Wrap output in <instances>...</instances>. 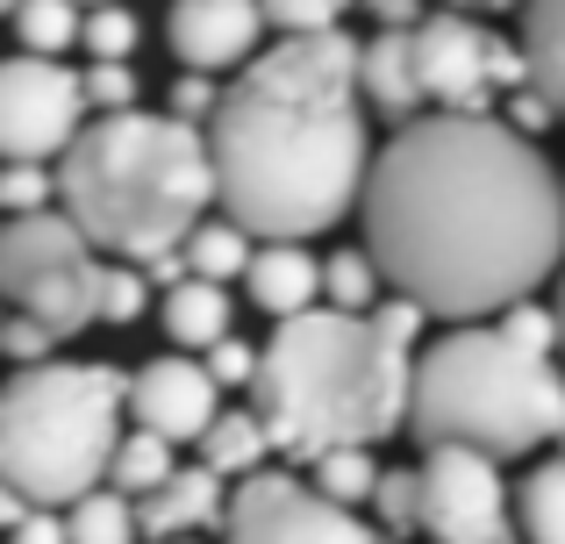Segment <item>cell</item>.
Wrapping results in <instances>:
<instances>
[{
    "label": "cell",
    "instance_id": "obj_31",
    "mask_svg": "<svg viewBox=\"0 0 565 544\" xmlns=\"http://www.w3.org/2000/svg\"><path fill=\"white\" fill-rule=\"evenodd\" d=\"M351 14V0H265V22L287 36H337V22Z\"/></svg>",
    "mask_w": 565,
    "mask_h": 544
},
{
    "label": "cell",
    "instance_id": "obj_26",
    "mask_svg": "<svg viewBox=\"0 0 565 544\" xmlns=\"http://www.w3.org/2000/svg\"><path fill=\"white\" fill-rule=\"evenodd\" d=\"M373 523L386 531V544L423 537V466H386V480L373 494Z\"/></svg>",
    "mask_w": 565,
    "mask_h": 544
},
{
    "label": "cell",
    "instance_id": "obj_33",
    "mask_svg": "<svg viewBox=\"0 0 565 544\" xmlns=\"http://www.w3.org/2000/svg\"><path fill=\"white\" fill-rule=\"evenodd\" d=\"M222 94H230V86H215V79H207V72H180V79H172V122H186V129H207V122H215V115H222Z\"/></svg>",
    "mask_w": 565,
    "mask_h": 544
},
{
    "label": "cell",
    "instance_id": "obj_27",
    "mask_svg": "<svg viewBox=\"0 0 565 544\" xmlns=\"http://www.w3.org/2000/svg\"><path fill=\"white\" fill-rule=\"evenodd\" d=\"M380 480H386V466H380L365 445H351V451H330V459L316 466V488L330 494V502H344V509L373 502V494H380Z\"/></svg>",
    "mask_w": 565,
    "mask_h": 544
},
{
    "label": "cell",
    "instance_id": "obj_16",
    "mask_svg": "<svg viewBox=\"0 0 565 544\" xmlns=\"http://www.w3.org/2000/svg\"><path fill=\"white\" fill-rule=\"evenodd\" d=\"M244 294L265 308L273 322H294V316H316L322 301V266L308 258V244H258L244 273Z\"/></svg>",
    "mask_w": 565,
    "mask_h": 544
},
{
    "label": "cell",
    "instance_id": "obj_28",
    "mask_svg": "<svg viewBox=\"0 0 565 544\" xmlns=\"http://www.w3.org/2000/svg\"><path fill=\"white\" fill-rule=\"evenodd\" d=\"M57 201H65V180H57L51 166H8L0 172V209H8V223H22V215H57Z\"/></svg>",
    "mask_w": 565,
    "mask_h": 544
},
{
    "label": "cell",
    "instance_id": "obj_1",
    "mask_svg": "<svg viewBox=\"0 0 565 544\" xmlns=\"http://www.w3.org/2000/svg\"><path fill=\"white\" fill-rule=\"evenodd\" d=\"M365 252L408 301L480 322L565 273V180L501 115H423L394 129L365 186Z\"/></svg>",
    "mask_w": 565,
    "mask_h": 544
},
{
    "label": "cell",
    "instance_id": "obj_7",
    "mask_svg": "<svg viewBox=\"0 0 565 544\" xmlns=\"http://www.w3.org/2000/svg\"><path fill=\"white\" fill-rule=\"evenodd\" d=\"M108 266L115 258H100V244L72 215H22L0 230V287L14 316H36L51 337H79L100 322Z\"/></svg>",
    "mask_w": 565,
    "mask_h": 544
},
{
    "label": "cell",
    "instance_id": "obj_34",
    "mask_svg": "<svg viewBox=\"0 0 565 544\" xmlns=\"http://www.w3.org/2000/svg\"><path fill=\"white\" fill-rule=\"evenodd\" d=\"M86 108L137 115V65H86Z\"/></svg>",
    "mask_w": 565,
    "mask_h": 544
},
{
    "label": "cell",
    "instance_id": "obj_6",
    "mask_svg": "<svg viewBox=\"0 0 565 544\" xmlns=\"http://www.w3.org/2000/svg\"><path fill=\"white\" fill-rule=\"evenodd\" d=\"M129 416V373L108 359H51L0 394V480L22 502L57 509L108 488Z\"/></svg>",
    "mask_w": 565,
    "mask_h": 544
},
{
    "label": "cell",
    "instance_id": "obj_12",
    "mask_svg": "<svg viewBox=\"0 0 565 544\" xmlns=\"http://www.w3.org/2000/svg\"><path fill=\"white\" fill-rule=\"evenodd\" d=\"M129 416H137V430H158L172 445H201L222 423V387L207 373V359L158 351L151 365H137L129 373Z\"/></svg>",
    "mask_w": 565,
    "mask_h": 544
},
{
    "label": "cell",
    "instance_id": "obj_35",
    "mask_svg": "<svg viewBox=\"0 0 565 544\" xmlns=\"http://www.w3.org/2000/svg\"><path fill=\"white\" fill-rule=\"evenodd\" d=\"M0 344H8V359H14V365L29 373V365H51L65 337H51V330H43L36 316H8V330H0Z\"/></svg>",
    "mask_w": 565,
    "mask_h": 544
},
{
    "label": "cell",
    "instance_id": "obj_14",
    "mask_svg": "<svg viewBox=\"0 0 565 544\" xmlns=\"http://www.w3.org/2000/svg\"><path fill=\"white\" fill-rule=\"evenodd\" d=\"M359 86L365 108H380L394 129L423 122L429 94H423V65H415V29H380L373 43H359Z\"/></svg>",
    "mask_w": 565,
    "mask_h": 544
},
{
    "label": "cell",
    "instance_id": "obj_45",
    "mask_svg": "<svg viewBox=\"0 0 565 544\" xmlns=\"http://www.w3.org/2000/svg\"><path fill=\"white\" fill-rule=\"evenodd\" d=\"M172 544H193V537H172Z\"/></svg>",
    "mask_w": 565,
    "mask_h": 544
},
{
    "label": "cell",
    "instance_id": "obj_30",
    "mask_svg": "<svg viewBox=\"0 0 565 544\" xmlns=\"http://www.w3.org/2000/svg\"><path fill=\"white\" fill-rule=\"evenodd\" d=\"M501 330H509L515 344L530 351V359H565V322H558V308H552V301H523V308H509V316H501Z\"/></svg>",
    "mask_w": 565,
    "mask_h": 544
},
{
    "label": "cell",
    "instance_id": "obj_3",
    "mask_svg": "<svg viewBox=\"0 0 565 544\" xmlns=\"http://www.w3.org/2000/svg\"><path fill=\"white\" fill-rule=\"evenodd\" d=\"M429 308L394 294L380 316H344V308H316L294 316L265 337V365L250 408L273 430V451L301 466H322L330 451L394 437L415 416V337H423Z\"/></svg>",
    "mask_w": 565,
    "mask_h": 544
},
{
    "label": "cell",
    "instance_id": "obj_5",
    "mask_svg": "<svg viewBox=\"0 0 565 544\" xmlns=\"http://www.w3.org/2000/svg\"><path fill=\"white\" fill-rule=\"evenodd\" d=\"M423 451H480V459H523L558 445L565 430V373L558 359H530L509 330H444L415 365V416Z\"/></svg>",
    "mask_w": 565,
    "mask_h": 544
},
{
    "label": "cell",
    "instance_id": "obj_24",
    "mask_svg": "<svg viewBox=\"0 0 565 544\" xmlns=\"http://www.w3.org/2000/svg\"><path fill=\"white\" fill-rule=\"evenodd\" d=\"M380 287H386V273H380V258L365 252V244H344V252L322 266V301L330 308H344V316H380Z\"/></svg>",
    "mask_w": 565,
    "mask_h": 544
},
{
    "label": "cell",
    "instance_id": "obj_15",
    "mask_svg": "<svg viewBox=\"0 0 565 544\" xmlns=\"http://www.w3.org/2000/svg\"><path fill=\"white\" fill-rule=\"evenodd\" d=\"M143 509V537L151 544H172V537H193L207 523H230V502H222V473L215 466H180L166 488L151 494Z\"/></svg>",
    "mask_w": 565,
    "mask_h": 544
},
{
    "label": "cell",
    "instance_id": "obj_37",
    "mask_svg": "<svg viewBox=\"0 0 565 544\" xmlns=\"http://www.w3.org/2000/svg\"><path fill=\"white\" fill-rule=\"evenodd\" d=\"M558 115H565V108H558L552 94H537V86H523V94H509V115H501V122H509L515 137H530V143H537L544 129L558 122Z\"/></svg>",
    "mask_w": 565,
    "mask_h": 544
},
{
    "label": "cell",
    "instance_id": "obj_25",
    "mask_svg": "<svg viewBox=\"0 0 565 544\" xmlns=\"http://www.w3.org/2000/svg\"><path fill=\"white\" fill-rule=\"evenodd\" d=\"M65 523H72V544H137L143 537V509L115 488H94L86 502H72Z\"/></svg>",
    "mask_w": 565,
    "mask_h": 544
},
{
    "label": "cell",
    "instance_id": "obj_36",
    "mask_svg": "<svg viewBox=\"0 0 565 544\" xmlns=\"http://www.w3.org/2000/svg\"><path fill=\"white\" fill-rule=\"evenodd\" d=\"M258 365H265V344L250 351L244 337H222V344L207 351V373H215V387H258Z\"/></svg>",
    "mask_w": 565,
    "mask_h": 544
},
{
    "label": "cell",
    "instance_id": "obj_19",
    "mask_svg": "<svg viewBox=\"0 0 565 544\" xmlns=\"http://www.w3.org/2000/svg\"><path fill=\"white\" fill-rule=\"evenodd\" d=\"M250 258H258V237H250L236 215H207L201 230L186 237V273L193 279H236V273H250Z\"/></svg>",
    "mask_w": 565,
    "mask_h": 544
},
{
    "label": "cell",
    "instance_id": "obj_2",
    "mask_svg": "<svg viewBox=\"0 0 565 544\" xmlns=\"http://www.w3.org/2000/svg\"><path fill=\"white\" fill-rule=\"evenodd\" d=\"M222 215L258 244H308L365 209L373 186V129H365L359 43L287 36L236 72L222 115L207 122Z\"/></svg>",
    "mask_w": 565,
    "mask_h": 544
},
{
    "label": "cell",
    "instance_id": "obj_8",
    "mask_svg": "<svg viewBox=\"0 0 565 544\" xmlns=\"http://www.w3.org/2000/svg\"><path fill=\"white\" fill-rule=\"evenodd\" d=\"M86 72H65V57H8L0 72V151L8 166H65L86 137Z\"/></svg>",
    "mask_w": 565,
    "mask_h": 544
},
{
    "label": "cell",
    "instance_id": "obj_40",
    "mask_svg": "<svg viewBox=\"0 0 565 544\" xmlns=\"http://www.w3.org/2000/svg\"><path fill=\"white\" fill-rule=\"evenodd\" d=\"M444 8H458V14H501V8H530V0H444Z\"/></svg>",
    "mask_w": 565,
    "mask_h": 544
},
{
    "label": "cell",
    "instance_id": "obj_10",
    "mask_svg": "<svg viewBox=\"0 0 565 544\" xmlns=\"http://www.w3.org/2000/svg\"><path fill=\"white\" fill-rule=\"evenodd\" d=\"M423 537L429 544H523L501 459L480 451H423Z\"/></svg>",
    "mask_w": 565,
    "mask_h": 544
},
{
    "label": "cell",
    "instance_id": "obj_32",
    "mask_svg": "<svg viewBox=\"0 0 565 544\" xmlns=\"http://www.w3.org/2000/svg\"><path fill=\"white\" fill-rule=\"evenodd\" d=\"M151 308V273L143 266H108V294H100V322L129 330V322Z\"/></svg>",
    "mask_w": 565,
    "mask_h": 544
},
{
    "label": "cell",
    "instance_id": "obj_18",
    "mask_svg": "<svg viewBox=\"0 0 565 544\" xmlns=\"http://www.w3.org/2000/svg\"><path fill=\"white\" fill-rule=\"evenodd\" d=\"M265 451H273V430L258 423V408H230V416L201 437V466H215L236 488H244L250 473H265Z\"/></svg>",
    "mask_w": 565,
    "mask_h": 544
},
{
    "label": "cell",
    "instance_id": "obj_21",
    "mask_svg": "<svg viewBox=\"0 0 565 544\" xmlns=\"http://www.w3.org/2000/svg\"><path fill=\"white\" fill-rule=\"evenodd\" d=\"M172 437H158V430H129L122 437V451H115V473H108V488L115 494H129V502H151L158 488H166L172 473H180V459H172Z\"/></svg>",
    "mask_w": 565,
    "mask_h": 544
},
{
    "label": "cell",
    "instance_id": "obj_11",
    "mask_svg": "<svg viewBox=\"0 0 565 544\" xmlns=\"http://www.w3.org/2000/svg\"><path fill=\"white\" fill-rule=\"evenodd\" d=\"M415 65H423V94L437 115H487L501 94V36H487L458 8L415 22Z\"/></svg>",
    "mask_w": 565,
    "mask_h": 544
},
{
    "label": "cell",
    "instance_id": "obj_4",
    "mask_svg": "<svg viewBox=\"0 0 565 544\" xmlns=\"http://www.w3.org/2000/svg\"><path fill=\"white\" fill-rule=\"evenodd\" d=\"M65 180V215L100 244L115 266H158L186 252V237L222 201L207 129H186L172 115H100L72 158L57 166Z\"/></svg>",
    "mask_w": 565,
    "mask_h": 544
},
{
    "label": "cell",
    "instance_id": "obj_22",
    "mask_svg": "<svg viewBox=\"0 0 565 544\" xmlns=\"http://www.w3.org/2000/svg\"><path fill=\"white\" fill-rule=\"evenodd\" d=\"M515 516H523V544H565V459H544L515 488Z\"/></svg>",
    "mask_w": 565,
    "mask_h": 544
},
{
    "label": "cell",
    "instance_id": "obj_43",
    "mask_svg": "<svg viewBox=\"0 0 565 544\" xmlns=\"http://www.w3.org/2000/svg\"><path fill=\"white\" fill-rule=\"evenodd\" d=\"M0 8H8V14H14V8H22V0H0Z\"/></svg>",
    "mask_w": 565,
    "mask_h": 544
},
{
    "label": "cell",
    "instance_id": "obj_38",
    "mask_svg": "<svg viewBox=\"0 0 565 544\" xmlns=\"http://www.w3.org/2000/svg\"><path fill=\"white\" fill-rule=\"evenodd\" d=\"M8 544H72V523L57 516V509H29V516L8 531Z\"/></svg>",
    "mask_w": 565,
    "mask_h": 544
},
{
    "label": "cell",
    "instance_id": "obj_41",
    "mask_svg": "<svg viewBox=\"0 0 565 544\" xmlns=\"http://www.w3.org/2000/svg\"><path fill=\"white\" fill-rule=\"evenodd\" d=\"M552 308H558V322H565V273H558V294H552Z\"/></svg>",
    "mask_w": 565,
    "mask_h": 544
},
{
    "label": "cell",
    "instance_id": "obj_20",
    "mask_svg": "<svg viewBox=\"0 0 565 544\" xmlns=\"http://www.w3.org/2000/svg\"><path fill=\"white\" fill-rule=\"evenodd\" d=\"M523 51H530V86L565 108V0H530L523 8Z\"/></svg>",
    "mask_w": 565,
    "mask_h": 544
},
{
    "label": "cell",
    "instance_id": "obj_29",
    "mask_svg": "<svg viewBox=\"0 0 565 544\" xmlns=\"http://www.w3.org/2000/svg\"><path fill=\"white\" fill-rule=\"evenodd\" d=\"M137 36H143V22L129 8H86V43L79 51L94 57V65H129Z\"/></svg>",
    "mask_w": 565,
    "mask_h": 544
},
{
    "label": "cell",
    "instance_id": "obj_13",
    "mask_svg": "<svg viewBox=\"0 0 565 544\" xmlns=\"http://www.w3.org/2000/svg\"><path fill=\"white\" fill-rule=\"evenodd\" d=\"M265 0H172L166 14V43L186 72H236V65H258V36H265Z\"/></svg>",
    "mask_w": 565,
    "mask_h": 544
},
{
    "label": "cell",
    "instance_id": "obj_23",
    "mask_svg": "<svg viewBox=\"0 0 565 544\" xmlns=\"http://www.w3.org/2000/svg\"><path fill=\"white\" fill-rule=\"evenodd\" d=\"M14 43H22L29 57H65L72 43H86L79 0H22V8H14Z\"/></svg>",
    "mask_w": 565,
    "mask_h": 544
},
{
    "label": "cell",
    "instance_id": "obj_42",
    "mask_svg": "<svg viewBox=\"0 0 565 544\" xmlns=\"http://www.w3.org/2000/svg\"><path fill=\"white\" fill-rule=\"evenodd\" d=\"M79 8H122V0H79Z\"/></svg>",
    "mask_w": 565,
    "mask_h": 544
},
{
    "label": "cell",
    "instance_id": "obj_44",
    "mask_svg": "<svg viewBox=\"0 0 565 544\" xmlns=\"http://www.w3.org/2000/svg\"><path fill=\"white\" fill-rule=\"evenodd\" d=\"M558 459H565V430H558Z\"/></svg>",
    "mask_w": 565,
    "mask_h": 544
},
{
    "label": "cell",
    "instance_id": "obj_39",
    "mask_svg": "<svg viewBox=\"0 0 565 544\" xmlns=\"http://www.w3.org/2000/svg\"><path fill=\"white\" fill-rule=\"evenodd\" d=\"M365 8H373L386 29H415V8H423V0H365Z\"/></svg>",
    "mask_w": 565,
    "mask_h": 544
},
{
    "label": "cell",
    "instance_id": "obj_17",
    "mask_svg": "<svg viewBox=\"0 0 565 544\" xmlns=\"http://www.w3.org/2000/svg\"><path fill=\"white\" fill-rule=\"evenodd\" d=\"M158 322H166V337H172V351H215L222 337H236V322H230V294L215 287V279H180V287H166V301H158Z\"/></svg>",
    "mask_w": 565,
    "mask_h": 544
},
{
    "label": "cell",
    "instance_id": "obj_9",
    "mask_svg": "<svg viewBox=\"0 0 565 544\" xmlns=\"http://www.w3.org/2000/svg\"><path fill=\"white\" fill-rule=\"evenodd\" d=\"M230 544H386L380 523H365L359 509L330 502L316 480H294L279 466L250 473L230 494Z\"/></svg>",
    "mask_w": 565,
    "mask_h": 544
}]
</instances>
